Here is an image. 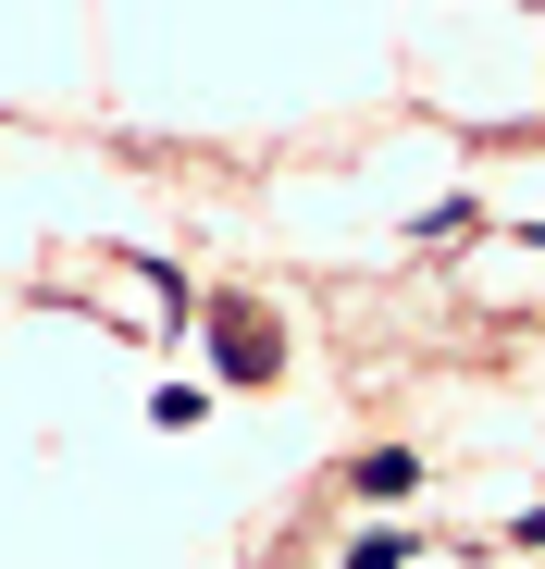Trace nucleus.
<instances>
[{"label":"nucleus","mask_w":545,"mask_h":569,"mask_svg":"<svg viewBox=\"0 0 545 569\" xmlns=\"http://www.w3.org/2000/svg\"><path fill=\"white\" fill-rule=\"evenodd\" d=\"M409 483H422V458H397V446H385V458H359V496H409Z\"/></svg>","instance_id":"f03ea898"},{"label":"nucleus","mask_w":545,"mask_h":569,"mask_svg":"<svg viewBox=\"0 0 545 569\" xmlns=\"http://www.w3.org/2000/svg\"><path fill=\"white\" fill-rule=\"evenodd\" d=\"M521 545H545V508H533V520H521Z\"/></svg>","instance_id":"20e7f679"},{"label":"nucleus","mask_w":545,"mask_h":569,"mask_svg":"<svg viewBox=\"0 0 545 569\" xmlns=\"http://www.w3.org/2000/svg\"><path fill=\"white\" fill-rule=\"evenodd\" d=\"M347 569H409V532H359V545H347Z\"/></svg>","instance_id":"7ed1b4c3"},{"label":"nucleus","mask_w":545,"mask_h":569,"mask_svg":"<svg viewBox=\"0 0 545 569\" xmlns=\"http://www.w3.org/2000/svg\"><path fill=\"white\" fill-rule=\"evenodd\" d=\"M224 371H236V385H272V322L224 310Z\"/></svg>","instance_id":"f257e3e1"}]
</instances>
